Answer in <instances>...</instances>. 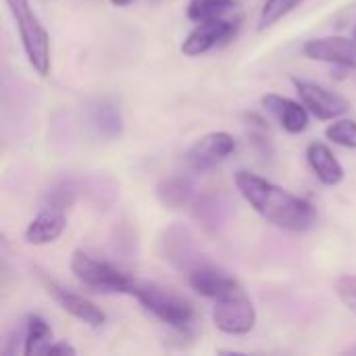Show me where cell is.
Masks as SVG:
<instances>
[{"label":"cell","instance_id":"cell-1","mask_svg":"<svg viewBox=\"0 0 356 356\" xmlns=\"http://www.w3.org/2000/svg\"><path fill=\"white\" fill-rule=\"evenodd\" d=\"M236 186L244 200L265 221L280 229L302 234L317 223V211L309 200L294 196L292 192L261 175H254L250 171H238Z\"/></svg>","mask_w":356,"mask_h":356},{"label":"cell","instance_id":"cell-2","mask_svg":"<svg viewBox=\"0 0 356 356\" xmlns=\"http://www.w3.org/2000/svg\"><path fill=\"white\" fill-rule=\"evenodd\" d=\"M138 302L152 313L156 319H161L165 325L177 330V332H188L194 325V309L192 305L177 296L175 292L154 284V282H136L134 294Z\"/></svg>","mask_w":356,"mask_h":356},{"label":"cell","instance_id":"cell-3","mask_svg":"<svg viewBox=\"0 0 356 356\" xmlns=\"http://www.w3.org/2000/svg\"><path fill=\"white\" fill-rule=\"evenodd\" d=\"M71 271L73 275L88 288L108 294H134L136 282L125 271L117 269L115 265L96 259L83 250H75L71 257Z\"/></svg>","mask_w":356,"mask_h":356},{"label":"cell","instance_id":"cell-4","mask_svg":"<svg viewBox=\"0 0 356 356\" xmlns=\"http://www.w3.org/2000/svg\"><path fill=\"white\" fill-rule=\"evenodd\" d=\"M21 35L23 50L27 54L29 65L38 75H48L50 71V38L38 17L31 13L29 0H6Z\"/></svg>","mask_w":356,"mask_h":356},{"label":"cell","instance_id":"cell-5","mask_svg":"<svg viewBox=\"0 0 356 356\" xmlns=\"http://www.w3.org/2000/svg\"><path fill=\"white\" fill-rule=\"evenodd\" d=\"M213 323L219 332H223L227 336H246L257 325L254 305L244 294V290L238 294H232L227 298L215 300Z\"/></svg>","mask_w":356,"mask_h":356},{"label":"cell","instance_id":"cell-6","mask_svg":"<svg viewBox=\"0 0 356 356\" xmlns=\"http://www.w3.org/2000/svg\"><path fill=\"white\" fill-rule=\"evenodd\" d=\"M236 150V140L227 131H211L196 140L186 152V163L192 171L204 173L221 165Z\"/></svg>","mask_w":356,"mask_h":356},{"label":"cell","instance_id":"cell-7","mask_svg":"<svg viewBox=\"0 0 356 356\" xmlns=\"http://www.w3.org/2000/svg\"><path fill=\"white\" fill-rule=\"evenodd\" d=\"M294 88H296L302 104L321 121H334V119L342 117L344 113H348V108H350V102L342 94H338L325 86H319L315 81L294 79Z\"/></svg>","mask_w":356,"mask_h":356},{"label":"cell","instance_id":"cell-8","mask_svg":"<svg viewBox=\"0 0 356 356\" xmlns=\"http://www.w3.org/2000/svg\"><path fill=\"white\" fill-rule=\"evenodd\" d=\"M188 282L196 294L204 298H213V300H221V298L242 292V286L234 275L204 261H200L196 267L188 271Z\"/></svg>","mask_w":356,"mask_h":356},{"label":"cell","instance_id":"cell-9","mask_svg":"<svg viewBox=\"0 0 356 356\" xmlns=\"http://www.w3.org/2000/svg\"><path fill=\"white\" fill-rule=\"evenodd\" d=\"M305 56L311 60L332 63L340 67L356 69V40L342 38V35H330V38H315L305 42L302 46Z\"/></svg>","mask_w":356,"mask_h":356},{"label":"cell","instance_id":"cell-10","mask_svg":"<svg viewBox=\"0 0 356 356\" xmlns=\"http://www.w3.org/2000/svg\"><path fill=\"white\" fill-rule=\"evenodd\" d=\"M46 292L52 296V300H54L65 313H69L71 317L83 321L86 325H90V327H100V325L106 323L104 311H102L100 307H96L92 300H88V298H83V296H79V294H75V292H71V290L58 286V284H54V282H46Z\"/></svg>","mask_w":356,"mask_h":356},{"label":"cell","instance_id":"cell-11","mask_svg":"<svg viewBox=\"0 0 356 356\" xmlns=\"http://www.w3.org/2000/svg\"><path fill=\"white\" fill-rule=\"evenodd\" d=\"M236 27L238 23L227 21V19H213V21L198 23V27L190 31V35L184 40L181 52L186 56H200L209 52L211 48H215L217 44L225 42L236 31Z\"/></svg>","mask_w":356,"mask_h":356},{"label":"cell","instance_id":"cell-12","mask_svg":"<svg viewBox=\"0 0 356 356\" xmlns=\"http://www.w3.org/2000/svg\"><path fill=\"white\" fill-rule=\"evenodd\" d=\"M261 102L288 134H300L309 127V108L305 104L280 94H265Z\"/></svg>","mask_w":356,"mask_h":356},{"label":"cell","instance_id":"cell-13","mask_svg":"<svg viewBox=\"0 0 356 356\" xmlns=\"http://www.w3.org/2000/svg\"><path fill=\"white\" fill-rule=\"evenodd\" d=\"M65 225H67V219H65L63 207H56V204L44 207L29 221L25 229V240L27 244H33V246L50 244L60 238V234L65 232Z\"/></svg>","mask_w":356,"mask_h":356},{"label":"cell","instance_id":"cell-14","mask_svg":"<svg viewBox=\"0 0 356 356\" xmlns=\"http://www.w3.org/2000/svg\"><path fill=\"white\" fill-rule=\"evenodd\" d=\"M88 121L92 129L104 140H117L123 134V117L111 98H94L88 102Z\"/></svg>","mask_w":356,"mask_h":356},{"label":"cell","instance_id":"cell-15","mask_svg":"<svg viewBox=\"0 0 356 356\" xmlns=\"http://www.w3.org/2000/svg\"><path fill=\"white\" fill-rule=\"evenodd\" d=\"M163 246H165V259H167L173 267H177V269H181V271H186V273L202 261V259L198 257L196 248H194L192 236H190L188 229H184V227H171V229L165 234Z\"/></svg>","mask_w":356,"mask_h":356},{"label":"cell","instance_id":"cell-16","mask_svg":"<svg viewBox=\"0 0 356 356\" xmlns=\"http://www.w3.org/2000/svg\"><path fill=\"white\" fill-rule=\"evenodd\" d=\"M307 161L317 175V179L325 186H338L344 179V167L336 159V154L321 142H311L307 148Z\"/></svg>","mask_w":356,"mask_h":356},{"label":"cell","instance_id":"cell-17","mask_svg":"<svg viewBox=\"0 0 356 356\" xmlns=\"http://www.w3.org/2000/svg\"><path fill=\"white\" fill-rule=\"evenodd\" d=\"M156 198L161 200V204H165L167 209H179L192 202L194 198V184L188 177L181 175H173L163 179L156 186Z\"/></svg>","mask_w":356,"mask_h":356},{"label":"cell","instance_id":"cell-18","mask_svg":"<svg viewBox=\"0 0 356 356\" xmlns=\"http://www.w3.org/2000/svg\"><path fill=\"white\" fill-rule=\"evenodd\" d=\"M52 340V330L50 325L40 317V315H29L25 323V336H23V355H42L44 348Z\"/></svg>","mask_w":356,"mask_h":356},{"label":"cell","instance_id":"cell-19","mask_svg":"<svg viewBox=\"0 0 356 356\" xmlns=\"http://www.w3.org/2000/svg\"><path fill=\"white\" fill-rule=\"evenodd\" d=\"M236 6H238L236 0H192L188 4V19L194 23L223 19Z\"/></svg>","mask_w":356,"mask_h":356},{"label":"cell","instance_id":"cell-20","mask_svg":"<svg viewBox=\"0 0 356 356\" xmlns=\"http://www.w3.org/2000/svg\"><path fill=\"white\" fill-rule=\"evenodd\" d=\"M305 0H267L261 8V17H259V29H267L271 25H275L280 19H284L286 15H290L296 6H300Z\"/></svg>","mask_w":356,"mask_h":356},{"label":"cell","instance_id":"cell-21","mask_svg":"<svg viewBox=\"0 0 356 356\" xmlns=\"http://www.w3.org/2000/svg\"><path fill=\"white\" fill-rule=\"evenodd\" d=\"M325 136L334 144H340L344 148H356V121L334 119V123L325 129Z\"/></svg>","mask_w":356,"mask_h":356},{"label":"cell","instance_id":"cell-22","mask_svg":"<svg viewBox=\"0 0 356 356\" xmlns=\"http://www.w3.org/2000/svg\"><path fill=\"white\" fill-rule=\"evenodd\" d=\"M336 292L340 296V300L346 305L348 311H353L356 315V277L355 275H342L336 282Z\"/></svg>","mask_w":356,"mask_h":356},{"label":"cell","instance_id":"cell-23","mask_svg":"<svg viewBox=\"0 0 356 356\" xmlns=\"http://www.w3.org/2000/svg\"><path fill=\"white\" fill-rule=\"evenodd\" d=\"M77 350L71 346V344H67V342H50L46 348H44V353L42 355H75Z\"/></svg>","mask_w":356,"mask_h":356},{"label":"cell","instance_id":"cell-24","mask_svg":"<svg viewBox=\"0 0 356 356\" xmlns=\"http://www.w3.org/2000/svg\"><path fill=\"white\" fill-rule=\"evenodd\" d=\"M111 2H113L115 6H129L134 0H111Z\"/></svg>","mask_w":356,"mask_h":356},{"label":"cell","instance_id":"cell-25","mask_svg":"<svg viewBox=\"0 0 356 356\" xmlns=\"http://www.w3.org/2000/svg\"><path fill=\"white\" fill-rule=\"evenodd\" d=\"M353 38H355V40H356V27H355V33H353Z\"/></svg>","mask_w":356,"mask_h":356}]
</instances>
